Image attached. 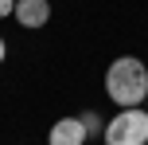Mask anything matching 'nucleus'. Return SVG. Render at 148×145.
Returning <instances> with one entry per match:
<instances>
[{"label": "nucleus", "mask_w": 148, "mask_h": 145, "mask_svg": "<svg viewBox=\"0 0 148 145\" xmlns=\"http://www.w3.org/2000/svg\"><path fill=\"white\" fill-rule=\"evenodd\" d=\"M105 94L117 102L121 110H133L148 102V67L136 55H121L105 71Z\"/></svg>", "instance_id": "nucleus-1"}, {"label": "nucleus", "mask_w": 148, "mask_h": 145, "mask_svg": "<svg viewBox=\"0 0 148 145\" xmlns=\"http://www.w3.org/2000/svg\"><path fill=\"white\" fill-rule=\"evenodd\" d=\"M101 141L105 145H144L148 141V110H140V106L121 110L117 118L105 122Z\"/></svg>", "instance_id": "nucleus-2"}, {"label": "nucleus", "mask_w": 148, "mask_h": 145, "mask_svg": "<svg viewBox=\"0 0 148 145\" xmlns=\"http://www.w3.org/2000/svg\"><path fill=\"white\" fill-rule=\"evenodd\" d=\"M16 20H20V28H43L47 20H51V4L47 0H16Z\"/></svg>", "instance_id": "nucleus-3"}, {"label": "nucleus", "mask_w": 148, "mask_h": 145, "mask_svg": "<svg viewBox=\"0 0 148 145\" xmlns=\"http://www.w3.org/2000/svg\"><path fill=\"white\" fill-rule=\"evenodd\" d=\"M82 141H86V130L78 118H59L51 126V137H47V145H82Z\"/></svg>", "instance_id": "nucleus-4"}, {"label": "nucleus", "mask_w": 148, "mask_h": 145, "mask_svg": "<svg viewBox=\"0 0 148 145\" xmlns=\"http://www.w3.org/2000/svg\"><path fill=\"white\" fill-rule=\"evenodd\" d=\"M78 122H82V130H86V137H101V133H105V122H101L97 110H86Z\"/></svg>", "instance_id": "nucleus-5"}, {"label": "nucleus", "mask_w": 148, "mask_h": 145, "mask_svg": "<svg viewBox=\"0 0 148 145\" xmlns=\"http://www.w3.org/2000/svg\"><path fill=\"white\" fill-rule=\"evenodd\" d=\"M16 12V0H0V20H4V16H12Z\"/></svg>", "instance_id": "nucleus-6"}, {"label": "nucleus", "mask_w": 148, "mask_h": 145, "mask_svg": "<svg viewBox=\"0 0 148 145\" xmlns=\"http://www.w3.org/2000/svg\"><path fill=\"white\" fill-rule=\"evenodd\" d=\"M4 55H8V47H4V39H0V63H4Z\"/></svg>", "instance_id": "nucleus-7"}, {"label": "nucleus", "mask_w": 148, "mask_h": 145, "mask_svg": "<svg viewBox=\"0 0 148 145\" xmlns=\"http://www.w3.org/2000/svg\"><path fill=\"white\" fill-rule=\"evenodd\" d=\"M144 145H148V141H144Z\"/></svg>", "instance_id": "nucleus-8"}]
</instances>
